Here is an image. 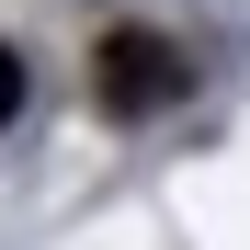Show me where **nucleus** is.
<instances>
[{
	"mask_svg": "<svg viewBox=\"0 0 250 250\" xmlns=\"http://www.w3.org/2000/svg\"><path fill=\"white\" fill-rule=\"evenodd\" d=\"M182 91H193V57L159 23H114L103 46H91V103L103 114H171Z\"/></svg>",
	"mask_w": 250,
	"mask_h": 250,
	"instance_id": "nucleus-1",
	"label": "nucleus"
},
{
	"mask_svg": "<svg viewBox=\"0 0 250 250\" xmlns=\"http://www.w3.org/2000/svg\"><path fill=\"white\" fill-rule=\"evenodd\" d=\"M12 103H23V57L0 46V125H12Z\"/></svg>",
	"mask_w": 250,
	"mask_h": 250,
	"instance_id": "nucleus-2",
	"label": "nucleus"
}]
</instances>
